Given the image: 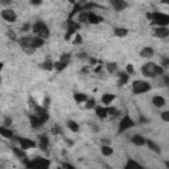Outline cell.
<instances>
[{
  "mask_svg": "<svg viewBox=\"0 0 169 169\" xmlns=\"http://www.w3.org/2000/svg\"><path fill=\"white\" fill-rule=\"evenodd\" d=\"M24 162L28 169H49L50 165L49 160L42 159V157H37V159L32 160V161H28V160L24 159Z\"/></svg>",
  "mask_w": 169,
  "mask_h": 169,
  "instance_id": "1",
  "label": "cell"
},
{
  "mask_svg": "<svg viewBox=\"0 0 169 169\" xmlns=\"http://www.w3.org/2000/svg\"><path fill=\"white\" fill-rule=\"evenodd\" d=\"M151 90V84L145 81H135L132 84V91L134 94H144Z\"/></svg>",
  "mask_w": 169,
  "mask_h": 169,
  "instance_id": "2",
  "label": "cell"
},
{
  "mask_svg": "<svg viewBox=\"0 0 169 169\" xmlns=\"http://www.w3.org/2000/svg\"><path fill=\"white\" fill-rule=\"evenodd\" d=\"M152 21L159 27H167L169 24V15L161 12H153L152 13Z\"/></svg>",
  "mask_w": 169,
  "mask_h": 169,
  "instance_id": "3",
  "label": "cell"
},
{
  "mask_svg": "<svg viewBox=\"0 0 169 169\" xmlns=\"http://www.w3.org/2000/svg\"><path fill=\"white\" fill-rule=\"evenodd\" d=\"M32 29H33V33H36L37 37H40V38H45L49 36V29H48V27L42 21H37L33 25Z\"/></svg>",
  "mask_w": 169,
  "mask_h": 169,
  "instance_id": "4",
  "label": "cell"
},
{
  "mask_svg": "<svg viewBox=\"0 0 169 169\" xmlns=\"http://www.w3.org/2000/svg\"><path fill=\"white\" fill-rule=\"evenodd\" d=\"M134 126H135L134 120H132L129 116H124L122 120H120V123H119V132H124V131L129 129L131 127H134Z\"/></svg>",
  "mask_w": 169,
  "mask_h": 169,
  "instance_id": "5",
  "label": "cell"
},
{
  "mask_svg": "<svg viewBox=\"0 0 169 169\" xmlns=\"http://www.w3.org/2000/svg\"><path fill=\"white\" fill-rule=\"evenodd\" d=\"M155 67H156V64L149 62V64L144 65V66L142 67V72H143V74H144L145 77L152 78V77H155Z\"/></svg>",
  "mask_w": 169,
  "mask_h": 169,
  "instance_id": "6",
  "label": "cell"
},
{
  "mask_svg": "<svg viewBox=\"0 0 169 169\" xmlns=\"http://www.w3.org/2000/svg\"><path fill=\"white\" fill-rule=\"evenodd\" d=\"M1 17L4 19L5 21L13 22V21H16L17 16H16L15 11H12V9H4V11H1Z\"/></svg>",
  "mask_w": 169,
  "mask_h": 169,
  "instance_id": "7",
  "label": "cell"
},
{
  "mask_svg": "<svg viewBox=\"0 0 169 169\" xmlns=\"http://www.w3.org/2000/svg\"><path fill=\"white\" fill-rule=\"evenodd\" d=\"M19 143H20V145H21V149H29V148L36 147V143L32 142V140H29V139H27V137L19 139Z\"/></svg>",
  "mask_w": 169,
  "mask_h": 169,
  "instance_id": "8",
  "label": "cell"
},
{
  "mask_svg": "<svg viewBox=\"0 0 169 169\" xmlns=\"http://www.w3.org/2000/svg\"><path fill=\"white\" fill-rule=\"evenodd\" d=\"M155 35L159 38H167L169 36V29L167 27H157L155 30Z\"/></svg>",
  "mask_w": 169,
  "mask_h": 169,
  "instance_id": "9",
  "label": "cell"
},
{
  "mask_svg": "<svg viewBox=\"0 0 169 169\" xmlns=\"http://www.w3.org/2000/svg\"><path fill=\"white\" fill-rule=\"evenodd\" d=\"M111 4L116 11H122V9H124V8L128 7V4H127L126 1H122V0H112Z\"/></svg>",
  "mask_w": 169,
  "mask_h": 169,
  "instance_id": "10",
  "label": "cell"
},
{
  "mask_svg": "<svg viewBox=\"0 0 169 169\" xmlns=\"http://www.w3.org/2000/svg\"><path fill=\"white\" fill-rule=\"evenodd\" d=\"M95 112H97V115L100 118V119H105L107 115H108V111H107V107H102V106L95 107Z\"/></svg>",
  "mask_w": 169,
  "mask_h": 169,
  "instance_id": "11",
  "label": "cell"
},
{
  "mask_svg": "<svg viewBox=\"0 0 169 169\" xmlns=\"http://www.w3.org/2000/svg\"><path fill=\"white\" fill-rule=\"evenodd\" d=\"M124 169H143V167L137 161H135V160H128Z\"/></svg>",
  "mask_w": 169,
  "mask_h": 169,
  "instance_id": "12",
  "label": "cell"
},
{
  "mask_svg": "<svg viewBox=\"0 0 169 169\" xmlns=\"http://www.w3.org/2000/svg\"><path fill=\"white\" fill-rule=\"evenodd\" d=\"M102 20L103 19L100 16L95 15L94 12H89V22H91V24H99Z\"/></svg>",
  "mask_w": 169,
  "mask_h": 169,
  "instance_id": "13",
  "label": "cell"
},
{
  "mask_svg": "<svg viewBox=\"0 0 169 169\" xmlns=\"http://www.w3.org/2000/svg\"><path fill=\"white\" fill-rule=\"evenodd\" d=\"M152 103L156 107H162L165 105V99L162 97H160V95H156V97H153V99H152Z\"/></svg>",
  "mask_w": 169,
  "mask_h": 169,
  "instance_id": "14",
  "label": "cell"
},
{
  "mask_svg": "<svg viewBox=\"0 0 169 169\" xmlns=\"http://www.w3.org/2000/svg\"><path fill=\"white\" fill-rule=\"evenodd\" d=\"M30 124H32L33 128H38V127L42 124V120L40 119V116L32 115V116H30Z\"/></svg>",
  "mask_w": 169,
  "mask_h": 169,
  "instance_id": "15",
  "label": "cell"
},
{
  "mask_svg": "<svg viewBox=\"0 0 169 169\" xmlns=\"http://www.w3.org/2000/svg\"><path fill=\"white\" fill-rule=\"evenodd\" d=\"M132 143L136 144V145H144L145 143H147V140H145L143 136H140V135H135V136L132 137Z\"/></svg>",
  "mask_w": 169,
  "mask_h": 169,
  "instance_id": "16",
  "label": "cell"
},
{
  "mask_svg": "<svg viewBox=\"0 0 169 169\" xmlns=\"http://www.w3.org/2000/svg\"><path fill=\"white\" fill-rule=\"evenodd\" d=\"M66 126H67V128H69L70 131H73V132L79 131V126H78V123L74 122V120H69V122L66 123Z\"/></svg>",
  "mask_w": 169,
  "mask_h": 169,
  "instance_id": "17",
  "label": "cell"
},
{
  "mask_svg": "<svg viewBox=\"0 0 169 169\" xmlns=\"http://www.w3.org/2000/svg\"><path fill=\"white\" fill-rule=\"evenodd\" d=\"M140 56L144 58H149L153 56V49L152 48H144V49H142V52H140Z\"/></svg>",
  "mask_w": 169,
  "mask_h": 169,
  "instance_id": "18",
  "label": "cell"
},
{
  "mask_svg": "<svg viewBox=\"0 0 169 169\" xmlns=\"http://www.w3.org/2000/svg\"><path fill=\"white\" fill-rule=\"evenodd\" d=\"M44 45V38H40V37H35L32 38V45L30 46L33 48V49H36V48H40Z\"/></svg>",
  "mask_w": 169,
  "mask_h": 169,
  "instance_id": "19",
  "label": "cell"
},
{
  "mask_svg": "<svg viewBox=\"0 0 169 169\" xmlns=\"http://www.w3.org/2000/svg\"><path fill=\"white\" fill-rule=\"evenodd\" d=\"M114 99H115V95L114 94H105L102 97V103L107 106V105H110V103H111Z\"/></svg>",
  "mask_w": 169,
  "mask_h": 169,
  "instance_id": "20",
  "label": "cell"
},
{
  "mask_svg": "<svg viewBox=\"0 0 169 169\" xmlns=\"http://www.w3.org/2000/svg\"><path fill=\"white\" fill-rule=\"evenodd\" d=\"M0 134H1V136L5 137V139H11V137L13 136L12 131L8 129V128H5V127H1V128H0Z\"/></svg>",
  "mask_w": 169,
  "mask_h": 169,
  "instance_id": "21",
  "label": "cell"
},
{
  "mask_svg": "<svg viewBox=\"0 0 169 169\" xmlns=\"http://www.w3.org/2000/svg\"><path fill=\"white\" fill-rule=\"evenodd\" d=\"M114 33H115V36H118V37H124V36L128 35V30H127L126 28H115Z\"/></svg>",
  "mask_w": 169,
  "mask_h": 169,
  "instance_id": "22",
  "label": "cell"
},
{
  "mask_svg": "<svg viewBox=\"0 0 169 169\" xmlns=\"http://www.w3.org/2000/svg\"><path fill=\"white\" fill-rule=\"evenodd\" d=\"M118 77H119V82H118L119 86H123L124 83L128 82V74H127V73H119Z\"/></svg>",
  "mask_w": 169,
  "mask_h": 169,
  "instance_id": "23",
  "label": "cell"
},
{
  "mask_svg": "<svg viewBox=\"0 0 169 169\" xmlns=\"http://www.w3.org/2000/svg\"><path fill=\"white\" fill-rule=\"evenodd\" d=\"M145 144H147V145H148V148H149V149H152L153 152H156V153H160V147L156 144V143L152 142V140H147V143H145Z\"/></svg>",
  "mask_w": 169,
  "mask_h": 169,
  "instance_id": "24",
  "label": "cell"
},
{
  "mask_svg": "<svg viewBox=\"0 0 169 169\" xmlns=\"http://www.w3.org/2000/svg\"><path fill=\"white\" fill-rule=\"evenodd\" d=\"M42 69H44V70H48V72H50V70L54 69V62H52L50 60H46L44 64H42Z\"/></svg>",
  "mask_w": 169,
  "mask_h": 169,
  "instance_id": "25",
  "label": "cell"
},
{
  "mask_svg": "<svg viewBox=\"0 0 169 169\" xmlns=\"http://www.w3.org/2000/svg\"><path fill=\"white\" fill-rule=\"evenodd\" d=\"M12 151H13V153H15L16 156L19 157V159H21V160L27 159V156H25V153H24V151H22V149H19V148L13 147V148H12Z\"/></svg>",
  "mask_w": 169,
  "mask_h": 169,
  "instance_id": "26",
  "label": "cell"
},
{
  "mask_svg": "<svg viewBox=\"0 0 169 169\" xmlns=\"http://www.w3.org/2000/svg\"><path fill=\"white\" fill-rule=\"evenodd\" d=\"M74 99L77 100L78 103L87 102V97H86L84 94H81V92H77V94H74Z\"/></svg>",
  "mask_w": 169,
  "mask_h": 169,
  "instance_id": "27",
  "label": "cell"
},
{
  "mask_svg": "<svg viewBox=\"0 0 169 169\" xmlns=\"http://www.w3.org/2000/svg\"><path fill=\"white\" fill-rule=\"evenodd\" d=\"M48 144H49V140H48L46 136H40V147L41 149H46L48 148Z\"/></svg>",
  "mask_w": 169,
  "mask_h": 169,
  "instance_id": "28",
  "label": "cell"
},
{
  "mask_svg": "<svg viewBox=\"0 0 169 169\" xmlns=\"http://www.w3.org/2000/svg\"><path fill=\"white\" fill-rule=\"evenodd\" d=\"M70 58H72V56H70V54H67V53H65V54L61 56V60H60V62H61V64H64V65H66V66H67V64L70 62Z\"/></svg>",
  "mask_w": 169,
  "mask_h": 169,
  "instance_id": "29",
  "label": "cell"
},
{
  "mask_svg": "<svg viewBox=\"0 0 169 169\" xmlns=\"http://www.w3.org/2000/svg\"><path fill=\"white\" fill-rule=\"evenodd\" d=\"M102 155L103 156H110L112 155V148L110 145H103L102 147Z\"/></svg>",
  "mask_w": 169,
  "mask_h": 169,
  "instance_id": "30",
  "label": "cell"
},
{
  "mask_svg": "<svg viewBox=\"0 0 169 169\" xmlns=\"http://www.w3.org/2000/svg\"><path fill=\"white\" fill-rule=\"evenodd\" d=\"M116 69H118V65L115 62H108L107 64V70H108L110 73H115L116 72Z\"/></svg>",
  "mask_w": 169,
  "mask_h": 169,
  "instance_id": "31",
  "label": "cell"
},
{
  "mask_svg": "<svg viewBox=\"0 0 169 169\" xmlns=\"http://www.w3.org/2000/svg\"><path fill=\"white\" fill-rule=\"evenodd\" d=\"M81 42H82V37H81V35H78V33H77V35L74 36V38H73V44H74V45H79Z\"/></svg>",
  "mask_w": 169,
  "mask_h": 169,
  "instance_id": "32",
  "label": "cell"
},
{
  "mask_svg": "<svg viewBox=\"0 0 169 169\" xmlns=\"http://www.w3.org/2000/svg\"><path fill=\"white\" fill-rule=\"evenodd\" d=\"M162 74H164V69L161 66H157L156 65V67H155V75H162Z\"/></svg>",
  "mask_w": 169,
  "mask_h": 169,
  "instance_id": "33",
  "label": "cell"
},
{
  "mask_svg": "<svg viewBox=\"0 0 169 169\" xmlns=\"http://www.w3.org/2000/svg\"><path fill=\"white\" fill-rule=\"evenodd\" d=\"M79 21L81 22H84V21H89V13H81L79 15Z\"/></svg>",
  "mask_w": 169,
  "mask_h": 169,
  "instance_id": "34",
  "label": "cell"
},
{
  "mask_svg": "<svg viewBox=\"0 0 169 169\" xmlns=\"http://www.w3.org/2000/svg\"><path fill=\"white\" fill-rule=\"evenodd\" d=\"M95 106V99H89L86 103V107L87 108H92V107Z\"/></svg>",
  "mask_w": 169,
  "mask_h": 169,
  "instance_id": "35",
  "label": "cell"
},
{
  "mask_svg": "<svg viewBox=\"0 0 169 169\" xmlns=\"http://www.w3.org/2000/svg\"><path fill=\"white\" fill-rule=\"evenodd\" d=\"M161 119L164 120V122H169V111H165L161 114Z\"/></svg>",
  "mask_w": 169,
  "mask_h": 169,
  "instance_id": "36",
  "label": "cell"
},
{
  "mask_svg": "<svg viewBox=\"0 0 169 169\" xmlns=\"http://www.w3.org/2000/svg\"><path fill=\"white\" fill-rule=\"evenodd\" d=\"M107 111H108V114L118 115V110H116V108H114V107H107Z\"/></svg>",
  "mask_w": 169,
  "mask_h": 169,
  "instance_id": "37",
  "label": "cell"
},
{
  "mask_svg": "<svg viewBox=\"0 0 169 169\" xmlns=\"http://www.w3.org/2000/svg\"><path fill=\"white\" fill-rule=\"evenodd\" d=\"M161 62H162V65H164V66H169V58L162 57V58H161Z\"/></svg>",
  "mask_w": 169,
  "mask_h": 169,
  "instance_id": "38",
  "label": "cell"
},
{
  "mask_svg": "<svg viewBox=\"0 0 169 169\" xmlns=\"http://www.w3.org/2000/svg\"><path fill=\"white\" fill-rule=\"evenodd\" d=\"M8 36H9L12 40H16V36H15V33H13L12 30H9V32H8Z\"/></svg>",
  "mask_w": 169,
  "mask_h": 169,
  "instance_id": "39",
  "label": "cell"
},
{
  "mask_svg": "<svg viewBox=\"0 0 169 169\" xmlns=\"http://www.w3.org/2000/svg\"><path fill=\"white\" fill-rule=\"evenodd\" d=\"M62 168H64V169H74V167H72L70 164H66V162L64 164V167H62Z\"/></svg>",
  "mask_w": 169,
  "mask_h": 169,
  "instance_id": "40",
  "label": "cell"
},
{
  "mask_svg": "<svg viewBox=\"0 0 169 169\" xmlns=\"http://www.w3.org/2000/svg\"><path fill=\"white\" fill-rule=\"evenodd\" d=\"M127 72L131 73V74H132V73H134V67H132L131 65H128V66H127Z\"/></svg>",
  "mask_w": 169,
  "mask_h": 169,
  "instance_id": "41",
  "label": "cell"
},
{
  "mask_svg": "<svg viewBox=\"0 0 169 169\" xmlns=\"http://www.w3.org/2000/svg\"><path fill=\"white\" fill-rule=\"evenodd\" d=\"M11 123H12V120H11V119H9V118H7V119H5V126H4V127L9 126V124H11Z\"/></svg>",
  "mask_w": 169,
  "mask_h": 169,
  "instance_id": "42",
  "label": "cell"
},
{
  "mask_svg": "<svg viewBox=\"0 0 169 169\" xmlns=\"http://www.w3.org/2000/svg\"><path fill=\"white\" fill-rule=\"evenodd\" d=\"M52 132H53V134H58V132H60V128H58V127H56V128L52 129Z\"/></svg>",
  "mask_w": 169,
  "mask_h": 169,
  "instance_id": "43",
  "label": "cell"
},
{
  "mask_svg": "<svg viewBox=\"0 0 169 169\" xmlns=\"http://www.w3.org/2000/svg\"><path fill=\"white\" fill-rule=\"evenodd\" d=\"M29 28H30V25H24V28H22V29H24V30H28V29H29Z\"/></svg>",
  "mask_w": 169,
  "mask_h": 169,
  "instance_id": "44",
  "label": "cell"
},
{
  "mask_svg": "<svg viewBox=\"0 0 169 169\" xmlns=\"http://www.w3.org/2000/svg\"><path fill=\"white\" fill-rule=\"evenodd\" d=\"M32 4H35V5H38V4H41L40 1H32Z\"/></svg>",
  "mask_w": 169,
  "mask_h": 169,
  "instance_id": "45",
  "label": "cell"
},
{
  "mask_svg": "<svg viewBox=\"0 0 169 169\" xmlns=\"http://www.w3.org/2000/svg\"><path fill=\"white\" fill-rule=\"evenodd\" d=\"M165 165H167V168L169 169V161H167V162H165Z\"/></svg>",
  "mask_w": 169,
  "mask_h": 169,
  "instance_id": "46",
  "label": "cell"
},
{
  "mask_svg": "<svg viewBox=\"0 0 169 169\" xmlns=\"http://www.w3.org/2000/svg\"><path fill=\"white\" fill-rule=\"evenodd\" d=\"M57 169H64V168H57Z\"/></svg>",
  "mask_w": 169,
  "mask_h": 169,
  "instance_id": "47",
  "label": "cell"
}]
</instances>
